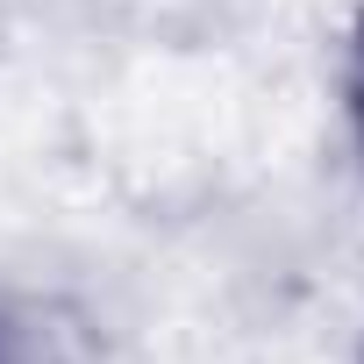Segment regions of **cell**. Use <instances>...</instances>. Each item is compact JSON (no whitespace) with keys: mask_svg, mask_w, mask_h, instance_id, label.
Returning a JSON list of instances; mask_svg holds the SVG:
<instances>
[{"mask_svg":"<svg viewBox=\"0 0 364 364\" xmlns=\"http://www.w3.org/2000/svg\"><path fill=\"white\" fill-rule=\"evenodd\" d=\"M343 100H350V129H357V143H364V15H357V29H350V65H343Z\"/></svg>","mask_w":364,"mask_h":364,"instance_id":"obj_1","label":"cell"},{"mask_svg":"<svg viewBox=\"0 0 364 364\" xmlns=\"http://www.w3.org/2000/svg\"><path fill=\"white\" fill-rule=\"evenodd\" d=\"M0 364H36L29 357V328H22V314L0 300Z\"/></svg>","mask_w":364,"mask_h":364,"instance_id":"obj_2","label":"cell"}]
</instances>
